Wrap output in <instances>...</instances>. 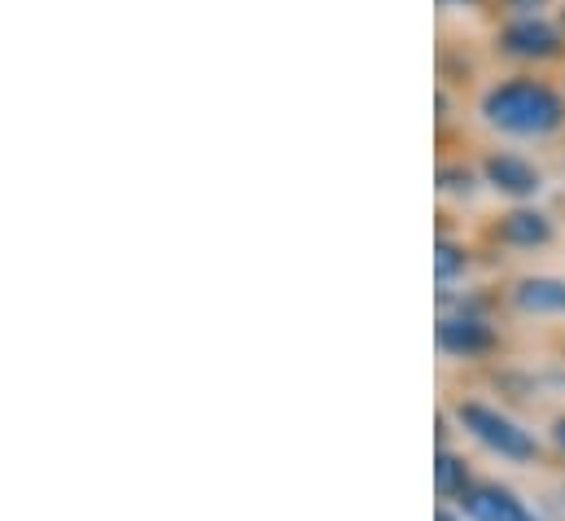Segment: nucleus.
Instances as JSON below:
<instances>
[{
  "label": "nucleus",
  "mask_w": 565,
  "mask_h": 521,
  "mask_svg": "<svg viewBox=\"0 0 565 521\" xmlns=\"http://www.w3.org/2000/svg\"><path fill=\"white\" fill-rule=\"evenodd\" d=\"M487 124L513 136H548L565 124V102L540 79H509L482 97Z\"/></svg>",
  "instance_id": "obj_1"
},
{
  "label": "nucleus",
  "mask_w": 565,
  "mask_h": 521,
  "mask_svg": "<svg viewBox=\"0 0 565 521\" xmlns=\"http://www.w3.org/2000/svg\"><path fill=\"white\" fill-rule=\"evenodd\" d=\"M456 416H460V425L482 443V447H491L495 456H504V460H535V438L518 425V421H509L504 412H495V407H482V403H460L456 407Z\"/></svg>",
  "instance_id": "obj_2"
},
{
  "label": "nucleus",
  "mask_w": 565,
  "mask_h": 521,
  "mask_svg": "<svg viewBox=\"0 0 565 521\" xmlns=\"http://www.w3.org/2000/svg\"><path fill=\"white\" fill-rule=\"evenodd\" d=\"M500 49L509 57H526V62H544V57H557L562 53V31L535 13L526 18H513L504 31H500Z\"/></svg>",
  "instance_id": "obj_3"
},
{
  "label": "nucleus",
  "mask_w": 565,
  "mask_h": 521,
  "mask_svg": "<svg viewBox=\"0 0 565 521\" xmlns=\"http://www.w3.org/2000/svg\"><path fill=\"white\" fill-rule=\"evenodd\" d=\"M482 176H487L491 189H500V193H509V198H535L540 184H544V176H540L526 158H518V153H491V158L482 162Z\"/></svg>",
  "instance_id": "obj_4"
},
{
  "label": "nucleus",
  "mask_w": 565,
  "mask_h": 521,
  "mask_svg": "<svg viewBox=\"0 0 565 521\" xmlns=\"http://www.w3.org/2000/svg\"><path fill=\"white\" fill-rule=\"evenodd\" d=\"M438 347L447 351V355H482V351H491L495 347V333H491V325L487 320H478V316H447V320H438Z\"/></svg>",
  "instance_id": "obj_5"
},
{
  "label": "nucleus",
  "mask_w": 565,
  "mask_h": 521,
  "mask_svg": "<svg viewBox=\"0 0 565 521\" xmlns=\"http://www.w3.org/2000/svg\"><path fill=\"white\" fill-rule=\"evenodd\" d=\"M465 509L478 521H526L531 513L522 509V500H513L504 487H469L465 491Z\"/></svg>",
  "instance_id": "obj_6"
},
{
  "label": "nucleus",
  "mask_w": 565,
  "mask_h": 521,
  "mask_svg": "<svg viewBox=\"0 0 565 521\" xmlns=\"http://www.w3.org/2000/svg\"><path fill=\"white\" fill-rule=\"evenodd\" d=\"M548 237H553V224H548V215H540V211H509V215L500 220V242H504V246L535 251V246H544Z\"/></svg>",
  "instance_id": "obj_7"
},
{
  "label": "nucleus",
  "mask_w": 565,
  "mask_h": 521,
  "mask_svg": "<svg viewBox=\"0 0 565 521\" xmlns=\"http://www.w3.org/2000/svg\"><path fill=\"white\" fill-rule=\"evenodd\" d=\"M513 302L522 307V311H565V280L557 276H526V280H518V289H513Z\"/></svg>",
  "instance_id": "obj_8"
},
{
  "label": "nucleus",
  "mask_w": 565,
  "mask_h": 521,
  "mask_svg": "<svg viewBox=\"0 0 565 521\" xmlns=\"http://www.w3.org/2000/svg\"><path fill=\"white\" fill-rule=\"evenodd\" d=\"M434 482H438V496H465V491H469V474H465V465H460L451 451H438V460H434Z\"/></svg>",
  "instance_id": "obj_9"
},
{
  "label": "nucleus",
  "mask_w": 565,
  "mask_h": 521,
  "mask_svg": "<svg viewBox=\"0 0 565 521\" xmlns=\"http://www.w3.org/2000/svg\"><path fill=\"white\" fill-rule=\"evenodd\" d=\"M434 272H438V280H443V285H447L451 276H460V272H465V251H460L456 242H447V237H443V242L434 246Z\"/></svg>",
  "instance_id": "obj_10"
},
{
  "label": "nucleus",
  "mask_w": 565,
  "mask_h": 521,
  "mask_svg": "<svg viewBox=\"0 0 565 521\" xmlns=\"http://www.w3.org/2000/svg\"><path fill=\"white\" fill-rule=\"evenodd\" d=\"M438 184H443V193H469L473 189V176L465 167H443L438 171Z\"/></svg>",
  "instance_id": "obj_11"
},
{
  "label": "nucleus",
  "mask_w": 565,
  "mask_h": 521,
  "mask_svg": "<svg viewBox=\"0 0 565 521\" xmlns=\"http://www.w3.org/2000/svg\"><path fill=\"white\" fill-rule=\"evenodd\" d=\"M553 438H557V447L565 451V416L557 421V425H553Z\"/></svg>",
  "instance_id": "obj_12"
},
{
  "label": "nucleus",
  "mask_w": 565,
  "mask_h": 521,
  "mask_svg": "<svg viewBox=\"0 0 565 521\" xmlns=\"http://www.w3.org/2000/svg\"><path fill=\"white\" fill-rule=\"evenodd\" d=\"M434 521H456V518H451V513H438V518H434Z\"/></svg>",
  "instance_id": "obj_13"
},
{
  "label": "nucleus",
  "mask_w": 565,
  "mask_h": 521,
  "mask_svg": "<svg viewBox=\"0 0 565 521\" xmlns=\"http://www.w3.org/2000/svg\"><path fill=\"white\" fill-rule=\"evenodd\" d=\"M522 4H535V0H522Z\"/></svg>",
  "instance_id": "obj_14"
},
{
  "label": "nucleus",
  "mask_w": 565,
  "mask_h": 521,
  "mask_svg": "<svg viewBox=\"0 0 565 521\" xmlns=\"http://www.w3.org/2000/svg\"><path fill=\"white\" fill-rule=\"evenodd\" d=\"M562 22H565V13H562Z\"/></svg>",
  "instance_id": "obj_15"
},
{
  "label": "nucleus",
  "mask_w": 565,
  "mask_h": 521,
  "mask_svg": "<svg viewBox=\"0 0 565 521\" xmlns=\"http://www.w3.org/2000/svg\"><path fill=\"white\" fill-rule=\"evenodd\" d=\"M526 521H535V518H526Z\"/></svg>",
  "instance_id": "obj_16"
}]
</instances>
